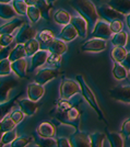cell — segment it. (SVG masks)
Segmentation results:
<instances>
[{
	"mask_svg": "<svg viewBox=\"0 0 130 147\" xmlns=\"http://www.w3.org/2000/svg\"><path fill=\"white\" fill-rule=\"evenodd\" d=\"M70 5L77 12L87 21L90 29L93 30L99 21V12L91 0H70Z\"/></svg>",
	"mask_w": 130,
	"mask_h": 147,
	"instance_id": "cell-1",
	"label": "cell"
},
{
	"mask_svg": "<svg viewBox=\"0 0 130 147\" xmlns=\"http://www.w3.org/2000/svg\"><path fill=\"white\" fill-rule=\"evenodd\" d=\"M75 79L79 81V84H80V86H81V93L83 94L84 99L87 101V103L90 104L93 109H94V111L96 112V114L99 115V119L105 123V124H107L108 121L105 119V115H104L103 111L101 109V107H99V102H97V100H96V97H95L94 92L92 91V89H91L90 87L87 86V81L84 80L83 76H82V75H77Z\"/></svg>",
	"mask_w": 130,
	"mask_h": 147,
	"instance_id": "cell-2",
	"label": "cell"
},
{
	"mask_svg": "<svg viewBox=\"0 0 130 147\" xmlns=\"http://www.w3.org/2000/svg\"><path fill=\"white\" fill-rule=\"evenodd\" d=\"M60 98L63 100H69L74 94L81 92V86L79 81H74L72 79H63L60 85Z\"/></svg>",
	"mask_w": 130,
	"mask_h": 147,
	"instance_id": "cell-3",
	"label": "cell"
},
{
	"mask_svg": "<svg viewBox=\"0 0 130 147\" xmlns=\"http://www.w3.org/2000/svg\"><path fill=\"white\" fill-rule=\"evenodd\" d=\"M97 12H99V17L103 20L107 21L108 23H111V21H114V20H121V21H124L125 19H126L125 14L117 11L116 9L111 8L109 5H102V6H99V9H97Z\"/></svg>",
	"mask_w": 130,
	"mask_h": 147,
	"instance_id": "cell-4",
	"label": "cell"
},
{
	"mask_svg": "<svg viewBox=\"0 0 130 147\" xmlns=\"http://www.w3.org/2000/svg\"><path fill=\"white\" fill-rule=\"evenodd\" d=\"M113 34H114V33H113V31L111 30L109 23H108L107 21H105V20L97 21L92 31L93 37H99V38H103V40L111 38Z\"/></svg>",
	"mask_w": 130,
	"mask_h": 147,
	"instance_id": "cell-5",
	"label": "cell"
},
{
	"mask_svg": "<svg viewBox=\"0 0 130 147\" xmlns=\"http://www.w3.org/2000/svg\"><path fill=\"white\" fill-rule=\"evenodd\" d=\"M109 97L125 103H130V86H117L109 90Z\"/></svg>",
	"mask_w": 130,
	"mask_h": 147,
	"instance_id": "cell-6",
	"label": "cell"
},
{
	"mask_svg": "<svg viewBox=\"0 0 130 147\" xmlns=\"http://www.w3.org/2000/svg\"><path fill=\"white\" fill-rule=\"evenodd\" d=\"M36 34H37V32L35 31L34 28H32L31 25L24 23V24L20 28V31L17 33L15 42H17V44H19V43L24 44V43H26L27 41L32 40V38H35Z\"/></svg>",
	"mask_w": 130,
	"mask_h": 147,
	"instance_id": "cell-7",
	"label": "cell"
},
{
	"mask_svg": "<svg viewBox=\"0 0 130 147\" xmlns=\"http://www.w3.org/2000/svg\"><path fill=\"white\" fill-rule=\"evenodd\" d=\"M106 49V40L94 37L92 40H89L82 44L81 51L82 52H102Z\"/></svg>",
	"mask_w": 130,
	"mask_h": 147,
	"instance_id": "cell-8",
	"label": "cell"
},
{
	"mask_svg": "<svg viewBox=\"0 0 130 147\" xmlns=\"http://www.w3.org/2000/svg\"><path fill=\"white\" fill-rule=\"evenodd\" d=\"M59 71L56 68H44L41 69L35 76V82L41 84V85H45L50 80L55 79L58 76Z\"/></svg>",
	"mask_w": 130,
	"mask_h": 147,
	"instance_id": "cell-9",
	"label": "cell"
},
{
	"mask_svg": "<svg viewBox=\"0 0 130 147\" xmlns=\"http://www.w3.org/2000/svg\"><path fill=\"white\" fill-rule=\"evenodd\" d=\"M19 107L20 109L24 112L25 115L27 117H32L37 112L39 109V103L38 101H34L32 99H22L19 101Z\"/></svg>",
	"mask_w": 130,
	"mask_h": 147,
	"instance_id": "cell-10",
	"label": "cell"
},
{
	"mask_svg": "<svg viewBox=\"0 0 130 147\" xmlns=\"http://www.w3.org/2000/svg\"><path fill=\"white\" fill-rule=\"evenodd\" d=\"M71 144L73 147H91L92 146V141H91V136L77 131L71 137Z\"/></svg>",
	"mask_w": 130,
	"mask_h": 147,
	"instance_id": "cell-11",
	"label": "cell"
},
{
	"mask_svg": "<svg viewBox=\"0 0 130 147\" xmlns=\"http://www.w3.org/2000/svg\"><path fill=\"white\" fill-rule=\"evenodd\" d=\"M48 56H49L48 49H39L37 53H35L31 57V68H30V71L35 70L36 68L41 67L45 63H47Z\"/></svg>",
	"mask_w": 130,
	"mask_h": 147,
	"instance_id": "cell-12",
	"label": "cell"
},
{
	"mask_svg": "<svg viewBox=\"0 0 130 147\" xmlns=\"http://www.w3.org/2000/svg\"><path fill=\"white\" fill-rule=\"evenodd\" d=\"M18 85V80L13 78H2L1 77V94H0V100L1 103L6 102L8 100L9 92L11 91L14 87Z\"/></svg>",
	"mask_w": 130,
	"mask_h": 147,
	"instance_id": "cell-13",
	"label": "cell"
},
{
	"mask_svg": "<svg viewBox=\"0 0 130 147\" xmlns=\"http://www.w3.org/2000/svg\"><path fill=\"white\" fill-rule=\"evenodd\" d=\"M77 36H79L78 31L75 30V28H74L71 22L69 24L63 25L60 33L58 34V38H60L65 42H71V41H73L74 38H77Z\"/></svg>",
	"mask_w": 130,
	"mask_h": 147,
	"instance_id": "cell-14",
	"label": "cell"
},
{
	"mask_svg": "<svg viewBox=\"0 0 130 147\" xmlns=\"http://www.w3.org/2000/svg\"><path fill=\"white\" fill-rule=\"evenodd\" d=\"M71 23L73 24L75 30L78 31V34L81 38H85L87 35V21L83 18L82 16H78V17H73L71 19Z\"/></svg>",
	"mask_w": 130,
	"mask_h": 147,
	"instance_id": "cell-15",
	"label": "cell"
},
{
	"mask_svg": "<svg viewBox=\"0 0 130 147\" xmlns=\"http://www.w3.org/2000/svg\"><path fill=\"white\" fill-rule=\"evenodd\" d=\"M26 92H27V96H29L30 99L34 100V101H38V100H41L42 97L44 96V92H45L44 85L37 84V82L30 84V85L27 86Z\"/></svg>",
	"mask_w": 130,
	"mask_h": 147,
	"instance_id": "cell-16",
	"label": "cell"
},
{
	"mask_svg": "<svg viewBox=\"0 0 130 147\" xmlns=\"http://www.w3.org/2000/svg\"><path fill=\"white\" fill-rule=\"evenodd\" d=\"M78 131V127L74 124H67V123H59L56 127V135L59 136H63V137H71L72 135Z\"/></svg>",
	"mask_w": 130,
	"mask_h": 147,
	"instance_id": "cell-17",
	"label": "cell"
},
{
	"mask_svg": "<svg viewBox=\"0 0 130 147\" xmlns=\"http://www.w3.org/2000/svg\"><path fill=\"white\" fill-rule=\"evenodd\" d=\"M107 5L127 16L130 13V0H108Z\"/></svg>",
	"mask_w": 130,
	"mask_h": 147,
	"instance_id": "cell-18",
	"label": "cell"
},
{
	"mask_svg": "<svg viewBox=\"0 0 130 147\" xmlns=\"http://www.w3.org/2000/svg\"><path fill=\"white\" fill-rule=\"evenodd\" d=\"M37 134L42 137H54L56 135V127L53 123L43 122L37 127Z\"/></svg>",
	"mask_w": 130,
	"mask_h": 147,
	"instance_id": "cell-19",
	"label": "cell"
},
{
	"mask_svg": "<svg viewBox=\"0 0 130 147\" xmlns=\"http://www.w3.org/2000/svg\"><path fill=\"white\" fill-rule=\"evenodd\" d=\"M67 42L62 41L60 38H54V41L49 44L48 46V51L50 53H55V54H59V55H63L67 49H68V46H67Z\"/></svg>",
	"mask_w": 130,
	"mask_h": 147,
	"instance_id": "cell-20",
	"label": "cell"
},
{
	"mask_svg": "<svg viewBox=\"0 0 130 147\" xmlns=\"http://www.w3.org/2000/svg\"><path fill=\"white\" fill-rule=\"evenodd\" d=\"M18 14L17 10L14 9V7L7 2H1L0 5V18L1 20H9V19H14L15 16Z\"/></svg>",
	"mask_w": 130,
	"mask_h": 147,
	"instance_id": "cell-21",
	"label": "cell"
},
{
	"mask_svg": "<svg viewBox=\"0 0 130 147\" xmlns=\"http://www.w3.org/2000/svg\"><path fill=\"white\" fill-rule=\"evenodd\" d=\"M25 23V21L23 19H13L12 21L8 22L6 24L1 25L0 29V33L1 34H12V32L14 30H17L18 28H21L22 25Z\"/></svg>",
	"mask_w": 130,
	"mask_h": 147,
	"instance_id": "cell-22",
	"label": "cell"
},
{
	"mask_svg": "<svg viewBox=\"0 0 130 147\" xmlns=\"http://www.w3.org/2000/svg\"><path fill=\"white\" fill-rule=\"evenodd\" d=\"M26 68H27V63L24 58L12 61L13 73L20 78H25L26 77Z\"/></svg>",
	"mask_w": 130,
	"mask_h": 147,
	"instance_id": "cell-23",
	"label": "cell"
},
{
	"mask_svg": "<svg viewBox=\"0 0 130 147\" xmlns=\"http://www.w3.org/2000/svg\"><path fill=\"white\" fill-rule=\"evenodd\" d=\"M36 7L41 11L42 18L48 21L50 19V10H51V2L49 0H37Z\"/></svg>",
	"mask_w": 130,
	"mask_h": 147,
	"instance_id": "cell-24",
	"label": "cell"
},
{
	"mask_svg": "<svg viewBox=\"0 0 130 147\" xmlns=\"http://www.w3.org/2000/svg\"><path fill=\"white\" fill-rule=\"evenodd\" d=\"M129 75V70L125 67L121 63L114 61V68H113V76L118 80H123L127 78Z\"/></svg>",
	"mask_w": 130,
	"mask_h": 147,
	"instance_id": "cell-25",
	"label": "cell"
},
{
	"mask_svg": "<svg viewBox=\"0 0 130 147\" xmlns=\"http://www.w3.org/2000/svg\"><path fill=\"white\" fill-rule=\"evenodd\" d=\"M128 34L124 32V31H120L118 33H114L113 36L111 38V42L114 46H124L126 47V45L128 43Z\"/></svg>",
	"mask_w": 130,
	"mask_h": 147,
	"instance_id": "cell-26",
	"label": "cell"
},
{
	"mask_svg": "<svg viewBox=\"0 0 130 147\" xmlns=\"http://www.w3.org/2000/svg\"><path fill=\"white\" fill-rule=\"evenodd\" d=\"M25 56L27 55H26V52H25L24 44L19 43L12 49L10 55H9V59L11 61H18V59H21V58H24Z\"/></svg>",
	"mask_w": 130,
	"mask_h": 147,
	"instance_id": "cell-27",
	"label": "cell"
},
{
	"mask_svg": "<svg viewBox=\"0 0 130 147\" xmlns=\"http://www.w3.org/2000/svg\"><path fill=\"white\" fill-rule=\"evenodd\" d=\"M38 40L39 42L43 44V49H48V46L49 44L54 41V34L50 30H43L38 33Z\"/></svg>",
	"mask_w": 130,
	"mask_h": 147,
	"instance_id": "cell-28",
	"label": "cell"
},
{
	"mask_svg": "<svg viewBox=\"0 0 130 147\" xmlns=\"http://www.w3.org/2000/svg\"><path fill=\"white\" fill-rule=\"evenodd\" d=\"M54 20H55L56 23H58V24L66 25V24H69L71 22V17H70V14L66 10L59 9L54 14Z\"/></svg>",
	"mask_w": 130,
	"mask_h": 147,
	"instance_id": "cell-29",
	"label": "cell"
},
{
	"mask_svg": "<svg viewBox=\"0 0 130 147\" xmlns=\"http://www.w3.org/2000/svg\"><path fill=\"white\" fill-rule=\"evenodd\" d=\"M107 138L109 141L111 146L113 147H123L125 145L124 144V136L123 134L120 135L119 133L116 132H108L107 133Z\"/></svg>",
	"mask_w": 130,
	"mask_h": 147,
	"instance_id": "cell-30",
	"label": "cell"
},
{
	"mask_svg": "<svg viewBox=\"0 0 130 147\" xmlns=\"http://www.w3.org/2000/svg\"><path fill=\"white\" fill-rule=\"evenodd\" d=\"M128 51L124 46H115V49L111 51V58L114 61L121 63L125 59Z\"/></svg>",
	"mask_w": 130,
	"mask_h": 147,
	"instance_id": "cell-31",
	"label": "cell"
},
{
	"mask_svg": "<svg viewBox=\"0 0 130 147\" xmlns=\"http://www.w3.org/2000/svg\"><path fill=\"white\" fill-rule=\"evenodd\" d=\"M25 52L27 56H33L35 53H37L39 51V42L36 38H32L30 41H27L26 43H24Z\"/></svg>",
	"mask_w": 130,
	"mask_h": 147,
	"instance_id": "cell-32",
	"label": "cell"
},
{
	"mask_svg": "<svg viewBox=\"0 0 130 147\" xmlns=\"http://www.w3.org/2000/svg\"><path fill=\"white\" fill-rule=\"evenodd\" d=\"M17 126V124L14 123L11 117H3L1 119V123H0V131H1V134L6 133L8 131H11V129H14Z\"/></svg>",
	"mask_w": 130,
	"mask_h": 147,
	"instance_id": "cell-33",
	"label": "cell"
},
{
	"mask_svg": "<svg viewBox=\"0 0 130 147\" xmlns=\"http://www.w3.org/2000/svg\"><path fill=\"white\" fill-rule=\"evenodd\" d=\"M12 70V61L9 58H3L0 61V75L1 77L9 76Z\"/></svg>",
	"mask_w": 130,
	"mask_h": 147,
	"instance_id": "cell-34",
	"label": "cell"
},
{
	"mask_svg": "<svg viewBox=\"0 0 130 147\" xmlns=\"http://www.w3.org/2000/svg\"><path fill=\"white\" fill-rule=\"evenodd\" d=\"M17 137H18V135H17L15 129L3 133L2 137H1V146H6L8 144H12Z\"/></svg>",
	"mask_w": 130,
	"mask_h": 147,
	"instance_id": "cell-35",
	"label": "cell"
},
{
	"mask_svg": "<svg viewBox=\"0 0 130 147\" xmlns=\"http://www.w3.org/2000/svg\"><path fill=\"white\" fill-rule=\"evenodd\" d=\"M12 6L14 7V9L20 16H25L27 13L29 6L24 0H12Z\"/></svg>",
	"mask_w": 130,
	"mask_h": 147,
	"instance_id": "cell-36",
	"label": "cell"
},
{
	"mask_svg": "<svg viewBox=\"0 0 130 147\" xmlns=\"http://www.w3.org/2000/svg\"><path fill=\"white\" fill-rule=\"evenodd\" d=\"M106 138V135L104 133L96 132L91 135V141H92V147H102L104 146V141Z\"/></svg>",
	"mask_w": 130,
	"mask_h": 147,
	"instance_id": "cell-37",
	"label": "cell"
},
{
	"mask_svg": "<svg viewBox=\"0 0 130 147\" xmlns=\"http://www.w3.org/2000/svg\"><path fill=\"white\" fill-rule=\"evenodd\" d=\"M65 114H66V117H68L69 120L71 121V122L73 123L74 125L78 127V125H79V123H74V121H79L80 120V112L78 111V109L77 108H73V107H71L70 109H68V110L65 112Z\"/></svg>",
	"mask_w": 130,
	"mask_h": 147,
	"instance_id": "cell-38",
	"label": "cell"
},
{
	"mask_svg": "<svg viewBox=\"0 0 130 147\" xmlns=\"http://www.w3.org/2000/svg\"><path fill=\"white\" fill-rule=\"evenodd\" d=\"M26 16L29 17V19L31 20L32 22H37L39 19L42 18L41 11L38 10V8H37L36 6H29Z\"/></svg>",
	"mask_w": 130,
	"mask_h": 147,
	"instance_id": "cell-39",
	"label": "cell"
},
{
	"mask_svg": "<svg viewBox=\"0 0 130 147\" xmlns=\"http://www.w3.org/2000/svg\"><path fill=\"white\" fill-rule=\"evenodd\" d=\"M33 141V137L31 136H22V137H17L14 142L11 144L12 147H24L27 146L31 142Z\"/></svg>",
	"mask_w": 130,
	"mask_h": 147,
	"instance_id": "cell-40",
	"label": "cell"
},
{
	"mask_svg": "<svg viewBox=\"0 0 130 147\" xmlns=\"http://www.w3.org/2000/svg\"><path fill=\"white\" fill-rule=\"evenodd\" d=\"M37 144H38V146L55 147L57 146V140H54V137H42V136H39Z\"/></svg>",
	"mask_w": 130,
	"mask_h": 147,
	"instance_id": "cell-41",
	"label": "cell"
},
{
	"mask_svg": "<svg viewBox=\"0 0 130 147\" xmlns=\"http://www.w3.org/2000/svg\"><path fill=\"white\" fill-rule=\"evenodd\" d=\"M62 57L59 54H55V53H50L48 58H47V64H49L51 66H55V67H59L60 64H61Z\"/></svg>",
	"mask_w": 130,
	"mask_h": 147,
	"instance_id": "cell-42",
	"label": "cell"
},
{
	"mask_svg": "<svg viewBox=\"0 0 130 147\" xmlns=\"http://www.w3.org/2000/svg\"><path fill=\"white\" fill-rule=\"evenodd\" d=\"M15 100H17V98L12 99L11 101H6V102L1 103V119L6 117V115L8 114V112H9L10 109L13 107V104H14V102H15Z\"/></svg>",
	"mask_w": 130,
	"mask_h": 147,
	"instance_id": "cell-43",
	"label": "cell"
},
{
	"mask_svg": "<svg viewBox=\"0 0 130 147\" xmlns=\"http://www.w3.org/2000/svg\"><path fill=\"white\" fill-rule=\"evenodd\" d=\"M24 112L22 110H15L13 111L12 113L10 114V117H11V119H12L13 121H14V123L18 125V124H20V123L23 121V119H24Z\"/></svg>",
	"mask_w": 130,
	"mask_h": 147,
	"instance_id": "cell-44",
	"label": "cell"
},
{
	"mask_svg": "<svg viewBox=\"0 0 130 147\" xmlns=\"http://www.w3.org/2000/svg\"><path fill=\"white\" fill-rule=\"evenodd\" d=\"M13 38L14 37L12 36V34H1L0 36V44H1V47H7L9 46L10 44L13 42Z\"/></svg>",
	"mask_w": 130,
	"mask_h": 147,
	"instance_id": "cell-45",
	"label": "cell"
},
{
	"mask_svg": "<svg viewBox=\"0 0 130 147\" xmlns=\"http://www.w3.org/2000/svg\"><path fill=\"white\" fill-rule=\"evenodd\" d=\"M121 134L125 137V140L130 138V119H127L123 125H121Z\"/></svg>",
	"mask_w": 130,
	"mask_h": 147,
	"instance_id": "cell-46",
	"label": "cell"
},
{
	"mask_svg": "<svg viewBox=\"0 0 130 147\" xmlns=\"http://www.w3.org/2000/svg\"><path fill=\"white\" fill-rule=\"evenodd\" d=\"M109 26H111L113 33H118L123 30V22H121V20H114L109 23Z\"/></svg>",
	"mask_w": 130,
	"mask_h": 147,
	"instance_id": "cell-47",
	"label": "cell"
},
{
	"mask_svg": "<svg viewBox=\"0 0 130 147\" xmlns=\"http://www.w3.org/2000/svg\"><path fill=\"white\" fill-rule=\"evenodd\" d=\"M57 146L58 147H72L71 141H69L68 137H63V136H59L57 138Z\"/></svg>",
	"mask_w": 130,
	"mask_h": 147,
	"instance_id": "cell-48",
	"label": "cell"
},
{
	"mask_svg": "<svg viewBox=\"0 0 130 147\" xmlns=\"http://www.w3.org/2000/svg\"><path fill=\"white\" fill-rule=\"evenodd\" d=\"M71 108V104L68 102V100H63L61 99L59 102H58V109L61 111V112H66V111Z\"/></svg>",
	"mask_w": 130,
	"mask_h": 147,
	"instance_id": "cell-49",
	"label": "cell"
},
{
	"mask_svg": "<svg viewBox=\"0 0 130 147\" xmlns=\"http://www.w3.org/2000/svg\"><path fill=\"white\" fill-rule=\"evenodd\" d=\"M11 47L7 46V47H1V57L0 59H3V58H9V55L11 53Z\"/></svg>",
	"mask_w": 130,
	"mask_h": 147,
	"instance_id": "cell-50",
	"label": "cell"
},
{
	"mask_svg": "<svg viewBox=\"0 0 130 147\" xmlns=\"http://www.w3.org/2000/svg\"><path fill=\"white\" fill-rule=\"evenodd\" d=\"M121 64L130 71V51H128V53H127V55H126L124 61H121Z\"/></svg>",
	"mask_w": 130,
	"mask_h": 147,
	"instance_id": "cell-51",
	"label": "cell"
},
{
	"mask_svg": "<svg viewBox=\"0 0 130 147\" xmlns=\"http://www.w3.org/2000/svg\"><path fill=\"white\" fill-rule=\"evenodd\" d=\"M25 2L27 3V6H36L37 0H24Z\"/></svg>",
	"mask_w": 130,
	"mask_h": 147,
	"instance_id": "cell-52",
	"label": "cell"
},
{
	"mask_svg": "<svg viewBox=\"0 0 130 147\" xmlns=\"http://www.w3.org/2000/svg\"><path fill=\"white\" fill-rule=\"evenodd\" d=\"M126 23H127V26H128V29L130 30V13L126 16Z\"/></svg>",
	"mask_w": 130,
	"mask_h": 147,
	"instance_id": "cell-53",
	"label": "cell"
},
{
	"mask_svg": "<svg viewBox=\"0 0 130 147\" xmlns=\"http://www.w3.org/2000/svg\"><path fill=\"white\" fill-rule=\"evenodd\" d=\"M126 49H127V51H130V35L128 36V43L126 45Z\"/></svg>",
	"mask_w": 130,
	"mask_h": 147,
	"instance_id": "cell-54",
	"label": "cell"
},
{
	"mask_svg": "<svg viewBox=\"0 0 130 147\" xmlns=\"http://www.w3.org/2000/svg\"><path fill=\"white\" fill-rule=\"evenodd\" d=\"M10 1H12V0H0V2H10Z\"/></svg>",
	"mask_w": 130,
	"mask_h": 147,
	"instance_id": "cell-55",
	"label": "cell"
},
{
	"mask_svg": "<svg viewBox=\"0 0 130 147\" xmlns=\"http://www.w3.org/2000/svg\"><path fill=\"white\" fill-rule=\"evenodd\" d=\"M49 1H50V2H51V3H53V2H55L56 0H49Z\"/></svg>",
	"mask_w": 130,
	"mask_h": 147,
	"instance_id": "cell-56",
	"label": "cell"
},
{
	"mask_svg": "<svg viewBox=\"0 0 130 147\" xmlns=\"http://www.w3.org/2000/svg\"><path fill=\"white\" fill-rule=\"evenodd\" d=\"M129 76H130V71H129Z\"/></svg>",
	"mask_w": 130,
	"mask_h": 147,
	"instance_id": "cell-57",
	"label": "cell"
}]
</instances>
